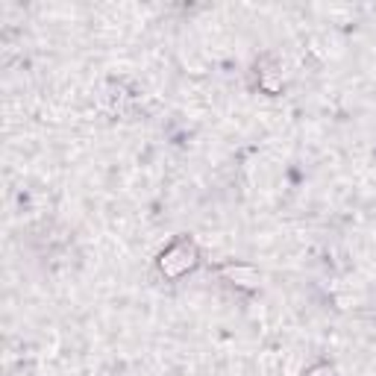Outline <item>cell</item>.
Returning a JSON list of instances; mask_svg holds the SVG:
<instances>
[{
  "label": "cell",
  "instance_id": "cell-1",
  "mask_svg": "<svg viewBox=\"0 0 376 376\" xmlns=\"http://www.w3.org/2000/svg\"><path fill=\"white\" fill-rule=\"evenodd\" d=\"M194 247L188 244V241H176V244H171L168 247V253H162V271L165 273H171V276H179L183 271H188L191 264H194Z\"/></svg>",
  "mask_w": 376,
  "mask_h": 376
}]
</instances>
